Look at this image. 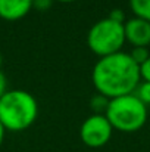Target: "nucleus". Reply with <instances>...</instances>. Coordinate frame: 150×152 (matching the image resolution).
Listing matches in <instances>:
<instances>
[{
	"label": "nucleus",
	"mask_w": 150,
	"mask_h": 152,
	"mask_svg": "<svg viewBox=\"0 0 150 152\" xmlns=\"http://www.w3.org/2000/svg\"><path fill=\"white\" fill-rule=\"evenodd\" d=\"M59 1H65V3H69V1H74V0H59Z\"/></svg>",
	"instance_id": "obj_17"
},
{
	"label": "nucleus",
	"mask_w": 150,
	"mask_h": 152,
	"mask_svg": "<svg viewBox=\"0 0 150 152\" xmlns=\"http://www.w3.org/2000/svg\"><path fill=\"white\" fill-rule=\"evenodd\" d=\"M130 6L137 18L150 22V0H130Z\"/></svg>",
	"instance_id": "obj_8"
},
{
	"label": "nucleus",
	"mask_w": 150,
	"mask_h": 152,
	"mask_svg": "<svg viewBox=\"0 0 150 152\" xmlns=\"http://www.w3.org/2000/svg\"><path fill=\"white\" fill-rule=\"evenodd\" d=\"M140 75L144 81H150V58L140 65Z\"/></svg>",
	"instance_id": "obj_12"
},
{
	"label": "nucleus",
	"mask_w": 150,
	"mask_h": 152,
	"mask_svg": "<svg viewBox=\"0 0 150 152\" xmlns=\"http://www.w3.org/2000/svg\"><path fill=\"white\" fill-rule=\"evenodd\" d=\"M112 132L113 127L104 114H93L83 121L80 137L88 148H101L109 142Z\"/></svg>",
	"instance_id": "obj_5"
},
{
	"label": "nucleus",
	"mask_w": 150,
	"mask_h": 152,
	"mask_svg": "<svg viewBox=\"0 0 150 152\" xmlns=\"http://www.w3.org/2000/svg\"><path fill=\"white\" fill-rule=\"evenodd\" d=\"M33 7V0H0V18L16 21L24 18Z\"/></svg>",
	"instance_id": "obj_7"
},
{
	"label": "nucleus",
	"mask_w": 150,
	"mask_h": 152,
	"mask_svg": "<svg viewBox=\"0 0 150 152\" xmlns=\"http://www.w3.org/2000/svg\"><path fill=\"white\" fill-rule=\"evenodd\" d=\"M7 92V80H6V75L3 74V71L0 69V98Z\"/></svg>",
	"instance_id": "obj_15"
},
{
	"label": "nucleus",
	"mask_w": 150,
	"mask_h": 152,
	"mask_svg": "<svg viewBox=\"0 0 150 152\" xmlns=\"http://www.w3.org/2000/svg\"><path fill=\"white\" fill-rule=\"evenodd\" d=\"M134 95L143 102L146 106L150 105V81H144V80L140 81L138 86L134 90Z\"/></svg>",
	"instance_id": "obj_10"
},
{
	"label": "nucleus",
	"mask_w": 150,
	"mask_h": 152,
	"mask_svg": "<svg viewBox=\"0 0 150 152\" xmlns=\"http://www.w3.org/2000/svg\"><path fill=\"white\" fill-rule=\"evenodd\" d=\"M1 61H3V58H1V53H0V66H1Z\"/></svg>",
	"instance_id": "obj_18"
},
{
	"label": "nucleus",
	"mask_w": 150,
	"mask_h": 152,
	"mask_svg": "<svg viewBox=\"0 0 150 152\" xmlns=\"http://www.w3.org/2000/svg\"><path fill=\"white\" fill-rule=\"evenodd\" d=\"M109 101H110L109 98L97 93V95H94L90 99V106L94 111V114H104L106 109H107V106H109Z\"/></svg>",
	"instance_id": "obj_9"
},
{
	"label": "nucleus",
	"mask_w": 150,
	"mask_h": 152,
	"mask_svg": "<svg viewBox=\"0 0 150 152\" xmlns=\"http://www.w3.org/2000/svg\"><path fill=\"white\" fill-rule=\"evenodd\" d=\"M125 39L134 46L147 48L150 45V22L141 18H130L124 24Z\"/></svg>",
	"instance_id": "obj_6"
},
{
	"label": "nucleus",
	"mask_w": 150,
	"mask_h": 152,
	"mask_svg": "<svg viewBox=\"0 0 150 152\" xmlns=\"http://www.w3.org/2000/svg\"><path fill=\"white\" fill-rule=\"evenodd\" d=\"M109 18L116 21V22H121V24H125V13L121 10V9H113L110 13H109Z\"/></svg>",
	"instance_id": "obj_13"
},
{
	"label": "nucleus",
	"mask_w": 150,
	"mask_h": 152,
	"mask_svg": "<svg viewBox=\"0 0 150 152\" xmlns=\"http://www.w3.org/2000/svg\"><path fill=\"white\" fill-rule=\"evenodd\" d=\"M104 115L113 129L131 133L144 126L147 120V106L134 93H130L110 99Z\"/></svg>",
	"instance_id": "obj_3"
},
{
	"label": "nucleus",
	"mask_w": 150,
	"mask_h": 152,
	"mask_svg": "<svg viewBox=\"0 0 150 152\" xmlns=\"http://www.w3.org/2000/svg\"><path fill=\"white\" fill-rule=\"evenodd\" d=\"M91 80L97 93L113 99L134 93L141 81L140 65L127 52H116L100 58L91 71Z\"/></svg>",
	"instance_id": "obj_1"
},
{
	"label": "nucleus",
	"mask_w": 150,
	"mask_h": 152,
	"mask_svg": "<svg viewBox=\"0 0 150 152\" xmlns=\"http://www.w3.org/2000/svg\"><path fill=\"white\" fill-rule=\"evenodd\" d=\"M130 56L134 59L136 64L141 65V64H144V62L150 58V53H149V50H147V48L138 46V48H133V50H131V53H130Z\"/></svg>",
	"instance_id": "obj_11"
},
{
	"label": "nucleus",
	"mask_w": 150,
	"mask_h": 152,
	"mask_svg": "<svg viewBox=\"0 0 150 152\" xmlns=\"http://www.w3.org/2000/svg\"><path fill=\"white\" fill-rule=\"evenodd\" d=\"M37 115L38 103L27 90L12 89L0 98V121L6 130H25L34 124Z\"/></svg>",
	"instance_id": "obj_2"
},
{
	"label": "nucleus",
	"mask_w": 150,
	"mask_h": 152,
	"mask_svg": "<svg viewBox=\"0 0 150 152\" xmlns=\"http://www.w3.org/2000/svg\"><path fill=\"white\" fill-rule=\"evenodd\" d=\"M125 42L127 39H125L124 24L116 22L109 16L93 24V27L88 30L87 34L88 48L96 55H99L100 58L121 52Z\"/></svg>",
	"instance_id": "obj_4"
},
{
	"label": "nucleus",
	"mask_w": 150,
	"mask_h": 152,
	"mask_svg": "<svg viewBox=\"0 0 150 152\" xmlns=\"http://www.w3.org/2000/svg\"><path fill=\"white\" fill-rule=\"evenodd\" d=\"M4 132H6V129L3 127V124H1V121H0V145L3 143V139H4Z\"/></svg>",
	"instance_id": "obj_16"
},
{
	"label": "nucleus",
	"mask_w": 150,
	"mask_h": 152,
	"mask_svg": "<svg viewBox=\"0 0 150 152\" xmlns=\"http://www.w3.org/2000/svg\"><path fill=\"white\" fill-rule=\"evenodd\" d=\"M53 4V0H33V7L38 10H46Z\"/></svg>",
	"instance_id": "obj_14"
}]
</instances>
